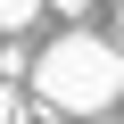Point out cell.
<instances>
[{"label": "cell", "mask_w": 124, "mask_h": 124, "mask_svg": "<svg viewBox=\"0 0 124 124\" xmlns=\"http://www.w3.org/2000/svg\"><path fill=\"white\" fill-rule=\"evenodd\" d=\"M0 124H25V108H17V91L0 83Z\"/></svg>", "instance_id": "obj_3"}, {"label": "cell", "mask_w": 124, "mask_h": 124, "mask_svg": "<svg viewBox=\"0 0 124 124\" xmlns=\"http://www.w3.org/2000/svg\"><path fill=\"white\" fill-rule=\"evenodd\" d=\"M33 91H41V108H58V116H99V108L124 99V58H116V41H99V33H58V41L33 58Z\"/></svg>", "instance_id": "obj_1"}, {"label": "cell", "mask_w": 124, "mask_h": 124, "mask_svg": "<svg viewBox=\"0 0 124 124\" xmlns=\"http://www.w3.org/2000/svg\"><path fill=\"white\" fill-rule=\"evenodd\" d=\"M33 25V0H0V33H25Z\"/></svg>", "instance_id": "obj_2"}]
</instances>
